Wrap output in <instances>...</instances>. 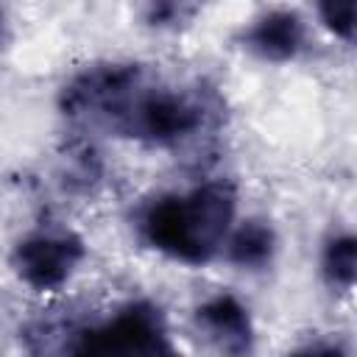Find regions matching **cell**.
Here are the masks:
<instances>
[{"label": "cell", "mask_w": 357, "mask_h": 357, "mask_svg": "<svg viewBox=\"0 0 357 357\" xmlns=\"http://www.w3.org/2000/svg\"><path fill=\"white\" fill-rule=\"evenodd\" d=\"M231 220L234 190L223 181H209L187 195L156 201L142 220V231L153 248L201 265L226 243Z\"/></svg>", "instance_id": "cell-1"}, {"label": "cell", "mask_w": 357, "mask_h": 357, "mask_svg": "<svg viewBox=\"0 0 357 357\" xmlns=\"http://www.w3.org/2000/svg\"><path fill=\"white\" fill-rule=\"evenodd\" d=\"M73 351L84 354H162L170 351L162 318L153 307L134 304L112 321L75 332Z\"/></svg>", "instance_id": "cell-2"}, {"label": "cell", "mask_w": 357, "mask_h": 357, "mask_svg": "<svg viewBox=\"0 0 357 357\" xmlns=\"http://www.w3.org/2000/svg\"><path fill=\"white\" fill-rule=\"evenodd\" d=\"M81 257H84V248L78 237L42 231L20 243L17 271L36 290H56L70 279Z\"/></svg>", "instance_id": "cell-3"}, {"label": "cell", "mask_w": 357, "mask_h": 357, "mask_svg": "<svg viewBox=\"0 0 357 357\" xmlns=\"http://www.w3.org/2000/svg\"><path fill=\"white\" fill-rule=\"evenodd\" d=\"M204 332L223 351H245L251 346V321L245 307L231 296H215L198 310Z\"/></svg>", "instance_id": "cell-4"}, {"label": "cell", "mask_w": 357, "mask_h": 357, "mask_svg": "<svg viewBox=\"0 0 357 357\" xmlns=\"http://www.w3.org/2000/svg\"><path fill=\"white\" fill-rule=\"evenodd\" d=\"M304 42V28L290 11H271L248 31V47L271 61L293 59Z\"/></svg>", "instance_id": "cell-5"}, {"label": "cell", "mask_w": 357, "mask_h": 357, "mask_svg": "<svg viewBox=\"0 0 357 357\" xmlns=\"http://www.w3.org/2000/svg\"><path fill=\"white\" fill-rule=\"evenodd\" d=\"M229 259L240 268H262L271 262L273 248H276V237L271 231V226H265L262 220H248L240 229L231 231L229 243Z\"/></svg>", "instance_id": "cell-6"}, {"label": "cell", "mask_w": 357, "mask_h": 357, "mask_svg": "<svg viewBox=\"0 0 357 357\" xmlns=\"http://www.w3.org/2000/svg\"><path fill=\"white\" fill-rule=\"evenodd\" d=\"M324 276L332 287L357 284V234H340L326 245Z\"/></svg>", "instance_id": "cell-7"}, {"label": "cell", "mask_w": 357, "mask_h": 357, "mask_svg": "<svg viewBox=\"0 0 357 357\" xmlns=\"http://www.w3.org/2000/svg\"><path fill=\"white\" fill-rule=\"evenodd\" d=\"M318 14L335 36L357 42V0H318Z\"/></svg>", "instance_id": "cell-8"}, {"label": "cell", "mask_w": 357, "mask_h": 357, "mask_svg": "<svg viewBox=\"0 0 357 357\" xmlns=\"http://www.w3.org/2000/svg\"><path fill=\"white\" fill-rule=\"evenodd\" d=\"M198 8V0H142V17L148 25L173 28L190 20Z\"/></svg>", "instance_id": "cell-9"}]
</instances>
